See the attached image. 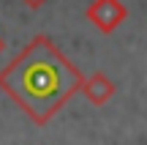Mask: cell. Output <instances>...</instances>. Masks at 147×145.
I'll return each mask as SVG.
<instances>
[{
    "instance_id": "obj_1",
    "label": "cell",
    "mask_w": 147,
    "mask_h": 145,
    "mask_svg": "<svg viewBox=\"0 0 147 145\" xmlns=\"http://www.w3.org/2000/svg\"><path fill=\"white\" fill-rule=\"evenodd\" d=\"M79 77L49 44H33L3 74V85L11 96L30 110L38 120L49 118L74 93Z\"/></svg>"
}]
</instances>
